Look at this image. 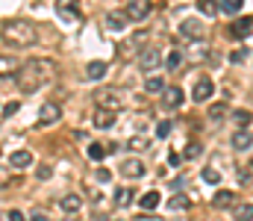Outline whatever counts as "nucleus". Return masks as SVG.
Segmentation results:
<instances>
[{"mask_svg":"<svg viewBox=\"0 0 253 221\" xmlns=\"http://www.w3.org/2000/svg\"><path fill=\"white\" fill-rule=\"evenodd\" d=\"M56 74H59V65H56L53 59H47V56H33V59H27V62L18 68L15 83H18L21 94H33V91L44 88Z\"/></svg>","mask_w":253,"mask_h":221,"instance_id":"obj_1","label":"nucleus"},{"mask_svg":"<svg viewBox=\"0 0 253 221\" xmlns=\"http://www.w3.org/2000/svg\"><path fill=\"white\" fill-rule=\"evenodd\" d=\"M39 33H36V24L24 21V18H12V21H3V44H12V47H30L36 44Z\"/></svg>","mask_w":253,"mask_h":221,"instance_id":"obj_2","label":"nucleus"},{"mask_svg":"<svg viewBox=\"0 0 253 221\" xmlns=\"http://www.w3.org/2000/svg\"><path fill=\"white\" fill-rule=\"evenodd\" d=\"M94 103H97V109H106V112H118L124 106V100H121V94L115 88H100L94 94Z\"/></svg>","mask_w":253,"mask_h":221,"instance_id":"obj_3","label":"nucleus"},{"mask_svg":"<svg viewBox=\"0 0 253 221\" xmlns=\"http://www.w3.org/2000/svg\"><path fill=\"white\" fill-rule=\"evenodd\" d=\"M150 12H153V3L150 0H129L126 9H124L126 21H144Z\"/></svg>","mask_w":253,"mask_h":221,"instance_id":"obj_4","label":"nucleus"},{"mask_svg":"<svg viewBox=\"0 0 253 221\" xmlns=\"http://www.w3.org/2000/svg\"><path fill=\"white\" fill-rule=\"evenodd\" d=\"M62 118V109H59V103H42V109H39V124L42 127H50V124H56Z\"/></svg>","mask_w":253,"mask_h":221,"instance_id":"obj_5","label":"nucleus"},{"mask_svg":"<svg viewBox=\"0 0 253 221\" xmlns=\"http://www.w3.org/2000/svg\"><path fill=\"white\" fill-rule=\"evenodd\" d=\"M251 33H253V18H239V21H233L227 27V36L230 39H248Z\"/></svg>","mask_w":253,"mask_h":221,"instance_id":"obj_6","label":"nucleus"},{"mask_svg":"<svg viewBox=\"0 0 253 221\" xmlns=\"http://www.w3.org/2000/svg\"><path fill=\"white\" fill-rule=\"evenodd\" d=\"M159 62H162V53H159L156 47H147V50L138 53V68H141V71H156Z\"/></svg>","mask_w":253,"mask_h":221,"instance_id":"obj_7","label":"nucleus"},{"mask_svg":"<svg viewBox=\"0 0 253 221\" xmlns=\"http://www.w3.org/2000/svg\"><path fill=\"white\" fill-rule=\"evenodd\" d=\"M183 100H186V97H183V88H180V86H168V88L162 91V106H165V109H180Z\"/></svg>","mask_w":253,"mask_h":221,"instance_id":"obj_8","label":"nucleus"},{"mask_svg":"<svg viewBox=\"0 0 253 221\" xmlns=\"http://www.w3.org/2000/svg\"><path fill=\"white\" fill-rule=\"evenodd\" d=\"M121 174H124L126 180H141V177L147 174V168H144L141 159H124V162H121Z\"/></svg>","mask_w":253,"mask_h":221,"instance_id":"obj_9","label":"nucleus"},{"mask_svg":"<svg viewBox=\"0 0 253 221\" xmlns=\"http://www.w3.org/2000/svg\"><path fill=\"white\" fill-rule=\"evenodd\" d=\"M212 91H215V86H212V80H209V77H200V80L194 83V100H197V103L209 100V97H212Z\"/></svg>","mask_w":253,"mask_h":221,"instance_id":"obj_10","label":"nucleus"},{"mask_svg":"<svg viewBox=\"0 0 253 221\" xmlns=\"http://www.w3.org/2000/svg\"><path fill=\"white\" fill-rule=\"evenodd\" d=\"M180 33H183L186 39H203V24L194 21V18H186V21L180 24Z\"/></svg>","mask_w":253,"mask_h":221,"instance_id":"obj_11","label":"nucleus"},{"mask_svg":"<svg viewBox=\"0 0 253 221\" xmlns=\"http://www.w3.org/2000/svg\"><path fill=\"white\" fill-rule=\"evenodd\" d=\"M59 207H62L65 213H77V210H83V195H77V192H68L59 198Z\"/></svg>","mask_w":253,"mask_h":221,"instance_id":"obj_12","label":"nucleus"},{"mask_svg":"<svg viewBox=\"0 0 253 221\" xmlns=\"http://www.w3.org/2000/svg\"><path fill=\"white\" fill-rule=\"evenodd\" d=\"M9 165H12V168H30V165H33V153H30V150H12Z\"/></svg>","mask_w":253,"mask_h":221,"instance_id":"obj_13","label":"nucleus"},{"mask_svg":"<svg viewBox=\"0 0 253 221\" xmlns=\"http://www.w3.org/2000/svg\"><path fill=\"white\" fill-rule=\"evenodd\" d=\"M230 145L236 147V150H248V147L253 145L251 130H236V133H233V139H230Z\"/></svg>","mask_w":253,"mask_h":221,"instance_id":"obj_14","label":"nucleus"},{"mask_svg":"<svg viewBox=\"0 0 253 221\" xmlns=\"http://www.w3.org/2000/svg\"><path fill=\"white\" fill-rule=\"evenodd\" d=\"M103 24H106L109 30H115V33H118V30H124L129 21H126L124 12H106V21H103Z\"/></svg>","mask_w":253,"mask_h":221,"instance_id":"obj_15","label":"nucleus"},{"mask_svg":"<svg viewBox=\"0 0 253 221\" xmlns=\"http://www.w3.org/2000/svg\"><path fill=\"white\" fill-rule=\"evenodd\" d=\"M112 124H115V112H106V109H94V127L106 130V127H112Z\"/></svg>","mask_w":253,"mask_h":221,"instance_id":"obj_16","label":"nucleus"},{"mask_svg":"<svg viewBox=\"0 0 253 221\" xmlns=\"http://www.w3.org/2000/svg\"><path fill=\"white\" fill-rule=\"evenodd\" d=\"M100 77H106V62L94 59V62L85 65V80H100Z\"/></svg>","mask_w":253,"mask_h":221,"instance_id":"obj_17","label":"nucleus"},{"mask_svg":"<svg viewBox=\"0 0 253 221\" xmlns=\"http://www.w3.org/2000/svg\"><path fill=\"white\" fill-rule=\"evenodd\" d=\"M147 39H150V33H147V30L135 33V36L129 39V44H124V50H135V47H138V53H141V50H147V47H144V42H147Z\"/></svg>","mask_w":253,"mask_h":221,"instance_id":"obj_18","label":"nucleus"},{"mask_svg":"<svg viewBox=\"0 0 253 221\" xmlns=\"http://www.w3.org/2000/svg\"><path fill=\"white\" fill-rule=\"evenodd\" d=\"M242 3H245V0H218V12H224V15H239V12H242Z\"/></svg>","mask_w":253,"mask_h":221,"instance_id":"obj_19","label":"nucleus"},{"mask_svg":"<svg viewBox=\"0 0 253 221\" xmlns=\"http://www.w3.org/2000/svg\"><path fill=\"white\" fill-rule=\"evenodd\" d=\"M132 201H135V192H132V189H126V186L115 189V204H118V207H129Z\"/></svg>","mask_w":253,"mask_h":221,"instance_id":"obj_20","label":"nucleus"},{"mask_svg":"<svg viewBox=\"0 0 253 221\" xmlns=\"http://www.w3.org/2000/svg\"><path fill=\"white\" fill-rule=\"evenodd\" d=\"M233 219L236 221H253V204H236Z\"/></svg>","mask_w":253,"mask_h":221,"instance_id":"obj_21","label":"nucleus"},{"mask_svg":"<svg viewBox=\"0 0 253 221\" xmlns=\"http://www.w3.org/2000/svg\"><path fill=\"white\" fill-rule=\"evenodd\" d=\"M144 88H147L150 94H159V91H165V83H162V77H156V74H150V77L144 80Z\"/></svg>","mask_w":253,"mask_h":221,"instance_id":"obj_22","label":"nucleus"},{"mask_svg":"<svg viewBox=\"0 0 253 221\" xmlns=\"http://www.w3.org/2000/svg\"><path fill=\"white\" fill-rule=\"evenodd\" d=\"M233 121L239 124V130H248V124L253 121V115L248 109H236V112H233Z\"/></svg>","mask_w":253,"mask_h":221,"instance_id":"obj_23","label":"nucleus"},{"mask_svg":"<svg viewBox=\"0 0 253 221\" xmlns=\"http://www.w3.org/2000/svg\"><path fill=\"white\" fill-rule=\"evenodd\" d=\"M197 12H203V15H218V0H197Z\"/></svg>","mask_w":253,"mask_h":221,"instance_id":"obj_24","label":"nucleus"},{"mask_svg":"<svg viewBox=\"0 0 253 221\" xmlns=\"http://www.w3.org/2000/svg\"><path fill=\"white\" fill-rule=\"evenodd\" d=\"M212 204H215V207H233V204H236V195H233V192H218V195L212 198Z\"/></svg>","mask_w":253,"mask_h":221,"instance_id":"obj_25","label":"nucleus"},{"mask_svg":"<svg viewBox=\"0 0 253 221\" xmlns=\"http://www.w3.org/2000/svg\"><path fill=\"white\" fill-rule=\"evenodd\" d=\"M106 153H109V150H106V145H100V142H91V145H88V159H94V162H100Z\"/></svg>","mask_w":253,"mask_h":221,"instance_id":"obj_26","label":"nucleus"},{"mask_svg":"<svg viewBox=\"0 0 253 221\" xmlns=\"http://www.w3.org/2000/svg\"><path fill=\"white\" fill-rule=\"evenodd\" d=\"M165 65H168V71H177V68L183 65V53H180V50H171L168 59H165Z\"/></svg>","mask_w":253,"mask_h":221,"instance_id":"obj_27","label":"nucleus"},{"mask_svg":"<svg viewBox=\"0 0 253 221\" xmlns=\"http://www.w3.org/2000/svg\"><path fill=\"white\" fill-rule=\"evenodd\" d=\"M159 201H162V198H159V192H147V195L141 198V207H144V210H156V207H159Z\"/></svg>","mask_w":253,"mask_h":221,"instance_id":"obj_28","label":"nucleus"},{"mask_svg":"<svg viewBox=\"0 0 253 221\" xmlns=\"http://www.w3.org/2000/svg\"><path fill=\"white\" fill-rule=\"evenodd\" d=\"M224 115H227V106L224 103H212L209 106V121H221Z\"/></svg>","mask_w":253,"mask_h":221,"instance_id":"obj_29","label":"nucleus"},{"mask_svg":"<svg viewBox=\"0 0 253 221\" xmlns=\"http://www.w3.org/2000/svg\"><path fill=\"white\" fill-rule=\"evenodd\" d=\"M171 130H174V121H159L156 124V139H168Z\"/></svg>","mask_w":253,"mask_h":221,"instance_id":"obj_30","label":"nucleus"},{"mask_svg":"<svg viewBox=\"0 0 253 221\" xmlns=\"http://www.w3.org/2000/svg\"><path fill=\"white\" fill-rule=\"evenodd\" d=\"M203 183L218 186V183H221V171H215V168H203Z\"/></svg>","mask_w":253,"mask_h":221,"instance_id":"obj_31","label":"nucleus"},{"mask_svg":"<svg viewBox=\"0 0 253 221\" xmlns=\"http://www.w3.org/2000/svg\"><path fill=\"white\" fill-rule=\"evenodd\" d=\"M168 207H171V210H189V198H186V195H174V198L168 201Z\"/></svg>","mask_w":253,"mask_h":221,"instance_id":"obj_32","label":"nucleus"},{"mask_svg":"<svg viewBox=\"0 0 253 221\" xmlns=\"http://www.w3.org/2000/svg\"><path fill=\"white\" fill-rule=\"evenodd\" d=\"M239 183H253V165H242L239 168Z\"/></svg>","mask_w":253,"mask_h":221,"instance_id":"obj_33","label":"nucleus"},{"mask_svg":"<svg viewBox=\"0 0 253 221\" xmlns=\"http://www.w3.org/2000/svg\"><path fill=\"white\" fill-rule=\"evenodd\" d=\"M59 15H65V18H80V12H77V6H74V3L59 6Z\"/></svg>","mask_w":253,"mask_h":221,"instance_id":"obj_34","label":"nucleus"},{"mask_svg":"<svg viewBox=\"0 0 253 221\" xmlns=\"http://www.w3.org/2000/svg\"><path fill=\"white\" fill-rule=\"evenodd\" d=\"M183 156H186V159H197V156H200V145H197V142H189V147H186Z\"/></svg>","mask_w":253,"mask_h":221,"instance_id":"obj_35","label":"nucleus"},{"mask_svg":"<svg viewBox=\"0 0 253 221\" xmlns=\"http://www.w3.org/2000/svg\"><path fill=\"white\" fill-rule=\"evenodd\" d=\"M129 147H132V150H144V147H150V142H147L144 136H135V139L129 142Z\"/></svg>","mask_w":253,"mask_h":221,"instance_id":"obj_36","label":"nucleus"},{"mask_svg":"<svg viewBox=\"0 0 253 221\" xmlns=\"http://www.w3.org/2000/svg\"><path fill=\"white\" fill-rule=\"evenodd\" d=\"M15 112H18V103H15V100H12V103H6V106H3V118H12V115H15Z\"/></svg>","mask_w":253,"mask_h":221,"instance_id":"obj_37","label":"nucleus"},{"mask_svg":"<svg viewBox=\"0 0 253 221\" xmlns=\"http://www.w3.org/2000/svg\"><path fill=\"white\" fill-rule=\"evenodd\" d=\"M36 174H39V180H50V177H53V171H50L47 165H42V168H39Z\"/></svg>","mask_w":253,"mask_h":221,"instance_id":"obj_38","label":"nucleus"},{"mask_svg":"<svg viewBox=\"0 0 253 221\" xmlns=\"http://www.w3.org/2000/svg\"><path fill=\"white\" fill-rule=\"evenodd\" d=\"M6 216H9V221H27V219H24V213H21V210H9Z\"/></svg>","mask_w":253,"mask_h":221,"instance_id":"obj_39","label":"nucleus"},{"mask_svg":"<svg viewBox=\"0 0 253 221\" xmlns=\"http://www.w3.org/2000/svg\"><path fill=\"white\" fill-rule=\"evenodd\" d=\"M97 180H103V183H109V180H112V174H109V168H100V171H97Z\"/></svg>","mask_w":253,"mask_h":221,"instance_id":"obj_40","label":"nucleus"},{"mask_svg":"<svg viewBox=\"0 0 253 221\" xmlns=\"http://www.w3.org/2000/svg\"><path fill=\"white\" fill-rule=\"evenodd\" d=\"M245 56H248L245 50H236V53H233V62H245Z\"/></svg>","mask_w":253,"mask_h":221,"instance_id":"obj_41","label":"nucleus"},{"mask_svg":"<svg viewBox=\"0 0 253 221\" xmlns=\"http://www.w3.org/2000/svg\"><path fill=\"white\" fill-rule=\"evenodd\" d=\"M168 162H171V165H180V162H183V156H180V153H171V156H168Z\"/></svg>","mask_w":253,"mask_h":221,"instance_id":"obj_42","label":"nucleus"},{"mask_svg":"<svg viewBox=\"0 0 253 221\" xmlns=\"http://www.w3.org/2000/svg\"><path fill=\"white\" fill-rule=\"evenodd\" d=\"M135 221H162V219H159V216H138Z\"/></svg>","mask_w":253,"mask_h":221,"instance_id":"obj_43","label":"nucleus"},{"mask_svg":"<svg viewBox=\"0 0 253 221\" xmlns=\"http://www.w3.org/2000/svg\"><path fill=\"white\" fill-rule=\"evenodd\" d=\"M30 221H50V219H47V216H42V213H33V219H30Z\"/></svg>","mask_w":253,"mask_h":221,"instance_id":"obj_44","label":"nucleus"}]
</instances>
